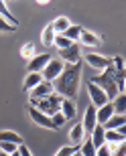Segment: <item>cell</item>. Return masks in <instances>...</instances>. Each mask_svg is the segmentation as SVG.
<instances>
[{"label":"cell","instance_id":"7a4b0ae2","mask_svg":"<svg viewBox=\"0 0 126 156\" xmlns=\"http://www.w3.org/2000/svg\"><path fill=\"white\" fill-rule=\"evenodd\" d=\"M80 79H81V63L77 65H65L61 71V75L53 81V87L57 95H61L63 99H73L80 93Z\"/></svg>","mask_w":126,"mask_h":156},{"label":"cell","instance_id":"cb8c5ba5","mask_svg":"<svg viewBox=\"0 0 126 156\" xmlns=\"http://www.w3.org/2000/svg\"><path fill=\"white\" fill-rule=\"evenodd\" d=\"M96 146L92 144V140H90V136H87L86 140H83V144L80 146V154L81 156H96Z\"/></svg>","mask_w":126,"mask_h":156},{"label":"cell","instance_id":"44dd1931","mask_svg":"<svg viewBox=\"0 0 126 156\" xmlns=\"http://www.w3.org/2000/svg\"><path fill=\"white\" fill-rule=\"evenodd\" d=\"M81 33H83V29H81L80 24H71V27L63 33V37H67L71 43H77V41H80V37H81Z\"/></svg>","mask_w":126,"mask_h":156},{"label":"cell","instance_id":"4fadbf2b","mask_svg":"<svg viewBox=\"0 0 126 156\" xmlns=\"http://www.w3.org/2000/svg\"><path fill=\"white\" fill-rule=\"evenodd\" d=\"M112 116H114V105H112V101H108L106 105H102V108L96 110V120H98L100 126H106Z\"/></svg>","mask_w":126,"mask_h":156},{"label":"cell","instance_id":"2e32d148","mask_svg":"<svg viewBox=\"0 0 126 156\" xmlns=\"http://www.w3.org/2000/svg\"><path fill=\"white\" fill-rule=\"evenodd\" d=\"M65 116V120H73L75 118V114H77V105H75V101L73 99H63L61 101V110H59Z\"/></svg>","mask_w":126,"mask_h":156},{"label":"cell","instance_id":"9c48e42d","mask_svg":"<svg viewBox=\"0 0 126 156\" xmlns=\"http://www.w3.org/2000/svg\"><path fill=\"white\" fill-rule=\"evenodd\" d=\"M81 126H83V134L87 136H92L94 128L98 126V120H96V108L94 105H87L86 112H83V120H81Z\"/></svg>","mask_w":126,"mask_h":156},{"label":"cell","instance_id":"5bb4252c","mask_svg":"<svg viewBox=\"0 0 126 156\" xmlns=\"http://www.w3.org/2000/svg\"><path fill=\"white\" fill-rule=\"evenodd\" d=\"M77 43H81L83 47H98L100 43H102V37H98L96 33L83 29V33H81V37H80V41H77Z\"/></svg>","mask_w":126,"mask_h":156},{"label":"cell","instance_id":"5b68a950","mask_svg":"<svg viewBox=\"0 0 126 156\" xmlns=\"http://www.w3.org/2000/svg\"><path fill=\"white\" fill-rule=\"evenodd\" d=\"M59 59H61L65 65H77V63H81V49H80V45L73 43L69 49L59 51Z\"/></svg>","mask_w":126,"mask_h":156},{"label":"cell","instance_id":"6da1fadb","mask_svg":"<svg viewBox=\"0 0 126 156\" xmlns=\"http://www.w3.org/2000/svg\"><path fill=\"white\" fill-rule=\"evenodd\" d=\"M94 85H98L102 89L108 99H112L122 93V87H124V81H126V61L122 57H112V63L102 71V73H98L96 77L90 79Z\"/></svg>","mask_w":126,"mask_h":156},{"label":"cell","instance_id":"484cf974","mask_svg":"<svg viewBox=\"0 0 126 156\" xmlns=\"http://www.w3.org/2000/svg\"><path fill=\"white\" fill-rule=\"evenodd\" d=\"M120 142H124V138H122V136L116 132V130H106V144H110V146H118Z\"/></svg>","mask_w":126,"mask_h":156},{"label":"cell","instance_id":"30bf717a","mask_svg":"<svg viewBox=\"0 0 126 156\" xmlns=\"http://www.w3.org/2000/svg\"><path fill=\"white\" fill-rule=\"evenodd\" d=\"M49 61H51V55H49V53L35 55V57L29 61V73H43V69L47 67Z\"/></svg>","mask_w":126,"mask_h":156},{"label":"cell","instance_id":"d6986e66","mask_svg":"<svg viewBox=\"0 0 126 156\" xmlns=\"http://www.w3.org/2000/svg\"><path fill=\"white\" fill-rule=\"evenodd\" d=\"M51 27H53V30H55V35H63V33H65V30L71 27V23H69L67 16H57V18L51 23Z\"/></svg>","mask_w":126,"mask_h":156},{"label":"cell","instance_id":"f1b7e54d","mask_svg":"<svg viewBox=\"0 0 126 156\" xmlns=\"http://www.w3.org/2000/svg\"><path fill=\"white\" fill-rule=\"evenodd\" d=\"M77 150H80L77 146H71V144H67V146H63V148H59V150L55 152V156H73Z\"/></svg>","mask_w":126,"mask_h":156},{"label":"cell","instance_id":"d6a6232c","mask_svg":"<svg viewBox=\"0 0 126 156\" xmlns=\"http://www.w3.org/2000/svg\"><path fill=\"white\" fill-rule=\"evenodd\" d=\"M17 29H18V27H12V24H8L4 18L0 16V33H14Z\"/></svg>","mask_w":126,"mask_h":156},{"label":"cell","instance_id":"8992f818","mask_svg":"<svg viewBox=\"0 0 126 156\" xmlns=\"http://www.w3.org/2000/svg\"><path fill=\"white\" fill-rule=\"evenodd\" d=\"M83 59H86V63L90 65L92 69H98L100 73L112 63V59H110V57H104V55H100V53H86Z\"/></svg>","mask_w":126,"mask_h":156},{"label":"cell","instance_id":"ffe728a7","mask_svg":"<svg viewBox=\"0 0 126 156\" xmlns=\"http://www.w3.org/2000/svg\"><path fill=\"white\" fill-rule=\"evenodd\" d=\"M0 142H12V144L20 146V144H23V138H20L17 132H10V130H0Z\"/></svg>","mask_w":126,"mask_h":156},{"label":"cell","instance_id":"7c38bea8","mask_svg":"<svg viewBox=\"0 0 126 156\" xmlns=\"http://www.w3.org/2000/svg\"><path fill=\"white\" fill-rule=\"evenodd\" d=\"M83 140H86V134H83V126H81V122H77L71 130H69V144L71 146H77L80 148L83 144Z\"/></svg>","mask_w":126,"mask_h":156},{"label":"cell","instance_id":"d590c367","mask_svg":"<svg viewBox=\"0 0 126 156\" xmlns=\"http://www.w3.org/2000/svg\"><path fill=\"white\" fill-rule=\"evenodd\" d=\"M116 132H118V134H120V136H122V138L126 140V124H124V126H120V128H118V130H116Z\"/></svg>","mask_w":126,"mask_h":156},{"label":"cell","instance_id":"4316f807","mask_svg":"<svg viewBox=\"0 0 126 156\" xmlns=\"http://www.w3.org/2000/svg\"><path fill=\"white\" fill-rule=\"evenodd\" d=\"M53 45L57 47L59 51H65V49H69V47L73 45L71 41L67 39V37H63V35H55V41H53Z\"/></svg>","mask_w":126,"mask_h":156},{"label":"cell","instance_id":"603a6c76","mask_svg":"<svg viewBox=\"0 0 126 156\" xmlns=\"http://www.w3.org/2000/svg\"><path fill=\"white\" fill-rule=\"evenodd\" d=\"M53 41H55V30H53L51 24H47L45 29H43V35H41V43L45 47H51Z\"/></svg>","mask_w":126,"mask_h":156},{"label":"cell","instance_id":"d4e9b609","mask_svg":"<svg viewBox=\"0 0 126 156\" xmlns=\"http://www.w3.org/2000/svg\"><path fill=\"white\" fill-rule=\"evenodd\" d=\"M124 124H126V116H116V114H114L104 128H106V130H118V128L124 126Z\"/></svg>","mask_w":126,"mask_h":156},{"label":"cell","instance_id":"ba28073f","mask_svg":"<svg viewBox=\"0 0 126 156\" xmlns=\"http://www.w3.org/2000/svg\"><path fill=\"white\" fill-rule=\"evenodd\" d=\"M87 93H90V99H92V105L94 108H102V105H106L110 101L108 99V95H106V93L102 91V89H100V87L98 85H94L92 81H90V83H87Z\"/></svg>","mask_w":126,"mask_h":156},{"label":"cell","instance_id":"1f68e13d","mask_svg":"<svg viewBox=\"0 0 126 156\" xmlns=\"http://www.w3.org/2000/svg\"><path fill=\"white\" fill-rule=\"evenodd\" d=\"M112 156H126V140L118 146H112Z\"/></svg>","mask_w":126,"mask_h":156},{"label":"cell","instance_id":"8d00e7d4","mask_svg":"<svg viewBox=\"0 0 126 156\" xmlns=\"http://www.w3.org/2000/svg\"><path fill=\"white\" fill-rule=\"evenodd\" d=\"M0 156H10V154H6V152H2V150H0Z\"/></svg>","mask_w":126,"mask_h":156},{"label":"cell","instance_id":"e575fe53","mask_svg":"<svg viewBox=\"0 0 126 156\" xmlns=\"http://www.w3.org/2000/svg\"><path fill=\"white\" fill-rule=\"evenodd\" d=\"M18 154H20V156H33V152H31V150H29V146L23 142V144L18 146Z\"/></svg>","mask_w":126,"mask_h":156},{"label":"cell","instance_id":"277c9868","mask_svg":"<svg viewBox=\"0 0 126 156\" xmlns=\"http://www.w3.org/2000/svg\"><path fill=\"white\" fill-rule=\"evenodd\" d=\"M63 67H65V63H63L61 59H51L49 63H47V67L43 69V79L45 81H49V83H53V81L57 79L59 75H61V71H63Z\"/></svg>","mask_w":126,"mask_h":156},{"label":"cell","instance_id":"7402d4cb","mask_svg":"<svg viewBox=\"0 0 126 156\" xmlns=\"http://www.w3.org/2000/svg\"><path fill=\"white\" fill-rule=\"evenodd\" d=\"M0 16L4 18L8 24H12V27H18V20L14 18V14H12V12L6 8V2H2V0H0Z\"/></svg>","mask_w":126,"mask_h":156},{"label":"cell","instance_id":"3957f363","mask_svg":"<svg viewBox=\"0 0 126 156\" xmlns=\"http://www.w3.org/2000/svg\"><path fill=\"white\" fill-rule=\"evenodd\" d=\"M61 101H63L61 95L53 93V95H49V98H45V99H33V101H31V105H33L35 110L43 112L45 116L51 118L53 114H57V112L61 110Z\"/></svg>","mask_w":126,"mask_h":156},{"label":"cell","instance_id":"83f0119b","mask_svg":"<svg viewBox=\"0 0 126 156\" xmlns=\"http://www.w3.org/2000/svg\"><path fill=\"white\" fill-rule=\"evenodd\" d=\"M35 53H37V49H35V43H24L23 49H20V55H23L24 59H33L35 57Z\"/></svg>","mask_w":126,"mask_h":156},{"label":"cell","instance_id":"836d02e7","mask_svg":"<svg viewBox=\"0 0 126 156\" xmlns=\"http://www.w3.org/2000/svg\"><path fill=\"white\" fill-rule=\"evenodd\" d=\"M96 156H112V146H110V144L100 146V148H98V152H96Z\"/></svg>","mask_w":126,"mask_h":156},{"label":"cell","instance_id":"74e56055","mask_svg":"<svg viewBox=\"0 0 126 156\" xmlns=\"http://www.w3.org/2000/svg\"><path fill=\"white\" fill-rule=\"evenodd\" d=\"M10 156H20V154H18V150H17V152H12V154H10Z\"/></svg>","mask_w":126,"mask_h":156},{"label":"cell","instance_id":"52a82bcc","mask_svg":"<svg viewBox=\"0 0 126 156\" xmlns=\"http://www.w3.org/2000/svg\"><path fill=\"white\" fill-rule=\"evenodd\" d=\"M27 112H29V118L33 120V124H37V126H41V128H45V130H55V126H53L51 118L45 116L43 112L35 110L33 105H29V108H27Z\"/></svg>","mask_w":126,"mask_h":156},{"label":"cell","instance_id":"4dcf8cb0","mask_svg":"<svg viewBox=\"0 0 126 156\" xmlns=\"http://www.w3.org/2000/svg\"><path fill=\"white\" fill-rule=\"evenodd\" d=\"M0 150L6 152V154H12V152H17V150H18V146H17V144H12V142H0Z\"/></svg>","mask_w":126,"mask_h":156},{"label":"cell","instance_id":"9a60e30c","mask_svg":"<svg viewBox=\"0 0 126 156\" xmlns=\"http://www.w3.org/2000/svg\"><path fill=\"white\" fill-rule=\"evenodd\" d=\"M90 140H92V144L96 146V150L100 148V146H104V144H106V128L98 124V126L94 128V132H92V136H90Z\"/></svg>","mask_w":126,"mask_h":156},{"label":"cell","instance_id":"e0dca14e","mask_svg":"<svg viewBox=\"0 0 126 156\" xmlns=\"http://www.w3.org/2000/svg\"><path fill=\"white\" fill-rule=\"evenodd\" d=\"M43 75H41V73H29V75L24 77V91H33L35 87L37 85H41V83H43Z\"/></svg>","mask_w":126,"mask_h":156},{"label":"cell","instance_id":"f546056e","mask_svg":"<svg viewBox=\"0 0 126 156\" xmlns=\"http://www.w3.org/2000/svg\"><path fill=\"white\" fill-rule=\"evenodd\" d=\"M51 122H53V126H55V130H57V128H61V126H65V116H63L61 112H57V114H53L51 116Z\"/></svg>","mask_w":126,"mask_h":156},{"label":"cell","instance_id":"ac0fdd59","mask_svg":"<svg viewBox=\"0 0 126 156\" xmlns=\"http://www.w3.org/2000/svg\"><path fill=\"white\" fill-rule=\"evenodd\" d=\"M112 105H114L116 116H126V93H118V95L112 99Z\"/></svg>","mask_w":126,"mask_h":156},{"label":"cell","instance_id":"f35d334b","mask_svg":"<svg viewBox=\"0 0 126 156\" xmlns=\"http://www.w3.org/2000/svg\"><path fill=\"white\" fill-rule=\"evenodd\" d=\"M73 156H81V154H80V150H77V152H75V154H73Z\"/></svg>","mask_w":126,"mask_h":156},{"label":"cell","instance_id":"8fae6325","mask_svg":"<svg viewBox=\"0 0 126 156\" xmlns=\"http://www.w3.org/2000/svg\"><path fill=\"white\" fill-rule=\"evenodd\" d=\"M29 93H31V101H33V99H45V98H49V95L55 93V87H53V83H49V81H43L41 85H37L33 91H29Z\"/></svg>","mask_w":126,"mask_h":156}]
</instances>
